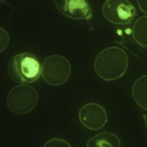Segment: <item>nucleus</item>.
<instances>
[{
    "label": "nucleus",
    "instance_id": "11",
    "mask_svg": "<svg viewBox=\"0 0 147 147\" xmlns=\"http://www.w3.org/2000/svg\"><path fill=\"white\" fill-rule=\"evenodd\" d=\"M43 147H72L67 141L59 138H53L48 140Z\"/></svg>",
    "mask_w": 147,
    "mask_h": 147
},
{
    "label": "nucleus",
    "instance_id": "1",
    "mask_svg": "<svg viewBox=\"0 0 147 147\" xmlns=\"http://www.w3.org/2000/svg\"><path fill=\"white\" fill-rule=\"evenodd\" d=\"M128 66V57L126 52L117 47H108L97 56L94 68L102 79L114 80L122 76Z\"/></svg>",
    "mask_w": 147,
    "mask_h": 147
},
{
    "label": "nucleus",
    "instance_id": "3",
    "mask_svg": "<svg viewBox=\"0 0 147 147\" xmlns=\"http://www.w3.org/2000/svg\"><path fill=\"white\" fill-rule=\"evenodd\" d=\"M71 65L68 60L59 55L47 57L41 67L44 81L52 86H59L65 83L71 74Z\"/></svg>",
    "mask_w": 147,
    "mask_h": 147
},
{
    "label": "nucleus",
    "instance_id": "9",
    "mask_svg": "<svg viewBox=\"0 0 147 147\" xmlns=\"http://www.w3.org/2000/svg\"><path fill=\"white\" fill-rule=\"evenodd\" d=\"M133 96L136 103L146 109V75L138 78L133 86Z\"/></svg>",
    "mask_w": 147,
    "mask_h": 147
},
{
    "label": "nucleus",
    "instance_id": "6",
    "mask_svg": "<svg viewBox=\"0 0 147 147\" xmlns=\"http://www.w3.org/2000/svg\"><path fill=\"white\" fill-rule=\"evenodd\" d=\"M79 118L83 126L92 130L101 129L107 121L105 110L96 103H90L84 105L79 111Z\"/></svg>",
    "mask_w": 147,
    "mask_h": 147
},
{
    "label": "nucleus",
    "instance_id": "5",
    "mask_svg": "<svg viewBox=\"0 0 147 147\" xmlns=\"http://www.w3.org/2000/svg\"><path fill=\"white\" fill-rule=\"evenodd\" d=\"M102 13L109 22L121 25L130 24L137 16L135 6L126 0L106 1Z\"/></svg>",
    "mask_w": 147,
    "mask_h": 147
},
{
    "label": "nucleus",
    "instance_id": "8",
    "mask_svg": "<svg viewBox=\"0 0 147 147\" xmlns=\"http://www.w3.org/2000/svg\"><path fill=\"white\" fill-rule=\"evenodd\" d=\"M87 147H121V141L114 133L102 132L89 139Z\"/></svg>",
    "mask_w": 147,
    "mask_h": 147
},
{
    "label": "nucleus",
    "instance_id": "7",
    "mask_svg": "<svg viewBox=\"0 0 147 147\" xmlns=\"http://www.w3.org/2000/svg\"><path fill=\"white\" fill-rule=\"evenodd\" d=\"M53 2L58 10L68 18L88 20L92 17L91 7L87 1L60 0Z\"/></svg>",
    "mask_w": 147,
    "mask_h": 147
},
{
    "label": "nucleus",
    "instance_id": "2",
    "mask_svg": "<svg viewBox=\"0 0 147 147\" xmlns=\"http://www.w3.org/2000/svg\"><path fill=\"white\" fill-rule=\"evenodd\" d=\"M8 72L16 82L29 84L36 81L41 75L38 60L32 53L23 52L13 56L8 64Z\"/></svg>",
    "mask_w": 147,
    "mask_h": 147
},
{
    "label": "nucleus",
    "instance_id": "10",
    "mask_svg": "<svg viewBox=\"0 0 147 147\" xmlns=\"http://www.w3.org/2000/svg\"><path fill=\"white\" fill-rule=\"evenodd\" d=\"M146 16L140 17L133 26L132 34L135 41L142 48H146Z\"/></svg>",
    "mask_w": 147,
    "mask_h": 147
},
{
    "label": "nucleus",
    "instance_id": "12",
    "mask_svg": "<svg viewBox=\"0 0 147 147\" xmlns=\"http://www.w3.org/2000/svg\"><path fill=\"white\" fill-rule=\"evenodd\" d=\"M9 42V36L7 32L0 28V52L3 51Z\"/></svg>",
    "mask_w": 147,
    "mask_h": 147
},
{
    "label": "nucleus",
    "instance_id": "4",
    "mask_svg": "<svg viewBox=\"0 0 147 147\" xmlns=\"http://www.w3.org/2000/svg\"><path fill=\"white\" fill-rule=\"evenodd\" d=\"M38 99V93L34 88L22 84L11 90L7 98V104L12 112L24 114L30 112L36 107Z\"/></svg>",
    "mask_w": 147,
    "mask_h": 147
}]
</instances>
